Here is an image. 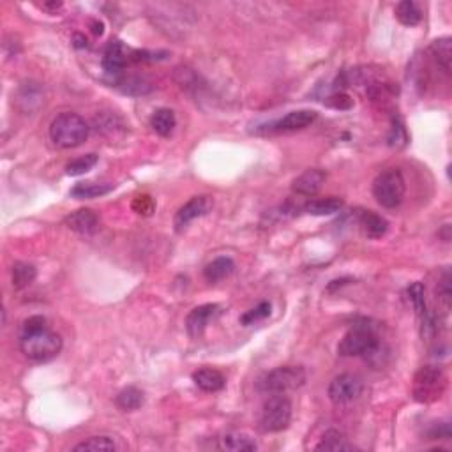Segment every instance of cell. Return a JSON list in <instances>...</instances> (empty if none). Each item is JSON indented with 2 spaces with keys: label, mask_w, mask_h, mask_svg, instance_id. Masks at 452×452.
I'll list each match as a JSON object with an SVG mask.
<instances>
[{
  "label": "cell",
  "mask_w": 452,
  "mask_h": 452,
  "mask_svg": "<svg viewBox=\"0 0 452 452\" xmlns=\"http://www.w3.org/2000/svg\"><path fill=\"white\" fill-rule=\"evenodd\" d=\"M150 126L159 136H170L177 126L175 113L170 108H159L150 117Z\"/></svg>",
  "instance_id": "ffe728a7"
},
{
  "label": "cell",
  "mask_w": 452,
  "mask_h": 452,
  "mask_svg": "<svg viewBox=\"0 0 452 452\" xmlns=\"http://www.w3.org/2000/svg\"><path fill=\"white\" fill-rule=\"evenodd\" d=\"M62 2H55V0H53V2H43L41 4V9L43 11H46V13H50V15H57V11H60V9H62Z\"/></svg>",
  "instance_id": "836d02e7"
},
{
  "label": "cell",
  "mask_w": 452,
  "mask_h": 452,
  "mask_svg": "<svg viewBox=\"0 0 452 452\" xmlns=\"http://www.w3.org/2000/svg\"><path fill=\"white\" fill-rule=\"evenodd\" d=\"M408 293V299H410L411 306H414V309L417 311V314L421 318L426 314V299H424V286L423 283H411L410 286H408L407 290Z\"/></svg>",
  "instance_id": "f1b7e54d"
},
{
  "label": "cell",
  "mask_w": 452,
  "mask_h": 452,
  "mask_svg": "<svg viewBox=\"0 0 452 452\" xmlns=\"http://www.w3.org/2000/svg\"><path fill=\"white\" fill-rule=\"evenodd\" d=\"M221 447L232 452L256 451V442L244 433H228L221 438Z\"/></svg>",
  "instance_id": "7402d4cb"
},
{
  "label": "cell",
  "mask_w": 452,
  "mask_h": 452,
  "mask_svg": "<svg viewBox=\"0 0 452 452\" xmlns=\"http://www.w3.org/2000/svg\"><path fill=\"white\" fill-rule=\"evenodd\" d=\"M343 200L336 198V196H329V198L311 200L309 203L304 205V212L311 214V216H333V214L340 212L343 209Z\"/></svg>",
  "instance_id": "d6986e66"
},
{
  "label": "cell",
  "mask_w": 452,
  "mask_h": 452,
  "mask_svg": "<svg viewBox=\"0 0 452 452\" xmlns=\"http://www.w3.org/2000/svg\"><path fill=\"white\" fill-rule=\"evenodd\" d=\"M329 105L334 106V108L348 110V108H351L353 101H351V99L348 98L347 94H336V96H333V98H330Z\"/></svg>",
  "instance_id": "d6a6232c"
},
{
  "label": "cell",
  "mask_w": 452,
  "mask_h": 452,
  "mask_svg": "<svg viewBox=\"0 0 452 452\" xmlns=\"http://www.w3.org/2000/svg\"><path fill=\"white\" fill-rule=\"evenodd\" d=\"M119 85H122V90L126 94L135 92L133 89H136V94H145L150 90V87L147 85L145 80H142V78H126V80H122V82H119Z\"/></svg>",
  "instance_id": "1f68e13d"
},
{
  "label": "cell",
  "mask_w": 452,
  "mask_h": 452,
  "mask_svg": "<svg viewBox=\"0 0 452 452\" xmlns=\"http://www.w3.org/2000/svg\"><path fill=\"white\" fill-rule=\"evenodd\" d=\"M92 32H94V34H96V36H101V34H103V23H98V22L94 23Z\"/></svg>",
  "instance_id": "e575fe53"
},
{
  "label": "cell",
  "mask_w": 452,
  "mask_h": 452,
  "mask_svg": "<svg viewBox=\"0 0 452 452\" xmlns=\"http://www.w3.org/2000/svg\"><path fill=\"white\" fill-rule=\"evenodd\" d=\"M98 161H99L98 154H85V156L76 157V159H73L71 163H68L66 172H68V175L71 177L83 175V173H87L89 170H92L94 166L98 165Z\"/></svg>",
  "instance_id": "4316f807"
},
{
  "label": "cell",
  "mask_w": 452,
  "mask_h": 452,
  "mask_svg": "<svg viewBox=\"0 0 452 452\" xmlns=\"http://www.w3.org/2000/svg\"><path fill=\"white\" fill-rule=\"evenodd\" d=\"M20 348L27 359L46 363L55 359L62 350V337L46 326V318L30 316L23 321Z\"/></svg>",
  "instance_id": "6da1fadb"
},
{
  "label": "cell",
  "mask_w": 452,
  "mask_h": 452,
  "mask_svg": "<svg viewBox=\"0 0 452 452\" xmlns=\"http://www.w3.org/2000/svg\"><path fill=\"white\" fill-rule=\"evenodd\" d=\"M89 136V124L76 113H60L50 124V138L62 149H75Z\"/></svg>",
  "instance_id": "7a4b0ae2"
},
{
  "label": "cell",
  "mask_w": 452,
  "mask_h": 452,
  "mask_svg": "<svg viewBox=\"0 0 452 452\" xmlns=\"http://www.w3.org/2000/svg\"><path fill=\"white\" fill-rule=\"evenodd\" d=\"M364 384L357 374L343 373L329 385V398L334 404H347L363 394Z\"/></svg>",
  "instance_id": "ba28073f"
},
{
  "label": "cell",
  "mask_w": 452,
  "mask_h": 452,
  "mask_svg": "<svg viewBox=\"0 0 452 452\" xmlns=\"http://www.w3.org/2000/svg\"><path fill=\"white\" fill-rule=\"evenodd\" d=\"M316 120V112L313 110H297V112L286 113L281 119L274 120V122L267 124L263 131L267 133H292L306 129L307 126Z\"/></svg>",
  "instance_id": "9c48e42d"
},
{
  "label": "cell",
  "mask_w": 452,
  "mask_h": 452,
  "mask_svg": "<svg viewBox=\"0 0 452 452\" xmlns=\"http://www.w3.org/2000/svg\"><path fill=\"white\" fill-rule=\"evenodd\" d=\"M270 309H272L270 302H260L256 307L246 311V313L240 316V323H242V326H253L254 321L265 320L270 314Z\"/></svg>",
  "instance_id": "4dcf8cb0"
},
{
  "label": "cell",
  "mask_w": 452,
  "mask_h": 452,
  "mask_svg": "<svg viewBox=\"0 0 452 452\" xmlns=\"http://www.w3.org/2000/svg\"><path fill=\"white\" fill-rule=\"evenodd\" d=\"M396 18L403 25L415 27L423 20V11H421V8L415 4L414 0H403V2H400L396 6Z\"/></svg>",
  "instance_id": "603a6c76"
},
{
  "label": "cell",
  "mask_w": 452,
  "mask_h": 452,
  "mask_svg": "<svg viewBox=\"0 0 452 452\" xmlns=\"http://www.w3.org/2000/svg\"><path fill=\"white\" fill-rule=\"evenodd\" d=\"M445 385H447V380H445L444 371L433 366L423 367V370H418L414 380L415 400L421 401V403H433L442 398Z\"/></svg>",
  "instance_id": "52a82bcc"
},
{
  "label": "cell",
  "mask_w": 452,
  "mask_h": 452,
  "mask_svg": "<svg viewBox=\"0 0 452 452\" xmlns=\"http://www.w3.org/2000/svg\"><path fill=\"white\" fill-rule=\"evenodd\" d=\"M351 449H353V445L348 444V440L344 438V435L340 433V431H336V430L327 431V433L321 437L320 444L316 445V451L337 452V451H351Z\"/></svg>",
  "instance_id": "cb8c5ba5"
},
{
  "label": "cell",
  "mask_w": 452,
  "mask_h": 452,
  "mask_svg": "<svg viewBox=\"0 0 452 452\" xmlns=\"http://www.w3.org/2000/svg\"><path fill=\"white\" fill-rule=\"evenodd\" d=\"M431 55L435 57L437 64L444 69L445 73H451V60H452V41L451 38H440L431 43L430 46Z\"/></svg>",
  "instance_id": "44dd1931"
},
{
  "label": "cell",
  "mask_w": 452,
  "mask_h": 452,
  "mask_svg": "<svg viewBox=\"0 0 452 452\" xmlns=\"http://www.w3.org/2000/svg\"><path fill=\"white\" fill-rule=\"evenodd\" d=\"M193 381L198 389H202L203 393H217L226 385V378L223 377V373H219L217 370L212 367H202V370L193 373Z\"/></svg>",
  "instance_id": "2e32d148"
},
{
  "label": "cell",
  "mask_w": 452,
  "mask_h": 452,
  "mask_svg": "<svg viewBox=\"0 0 452 452\" xmlns=\"http://www.w3.org/2000/svg\"><path fill=\"white\" fill-rule=\"evenodd\" d=\"M378 348V336L367 326H355L343 336L337 344L341 357H363L374 353Z\"/></svg>",
  "instance_id": "8992f818"
},
{
  "label": "cell",
  "mask_w": 452,
  "mask_h": 452,
  "mask_svg": "<svg viewBox=\"0 0 452 452\" xmlns=\"http://www.w3.org/2000/svg\"><path fill=\"white\" fill-rule=\"evenodd\" d=\"M235 270V263L230 256H219L216 260H212L210 263H207L203 269V276L209 283H219V281L226 279L228 276H232V272Z\"/></svg>",
  "instance_id": "e0dca14e"
},
{
  "label": "cell",
  "mask_w": 452,
  "mask_h": 452,
  "mask_svg": "<svg viewBox=\"0 0 452 452\" xmlns=\"http://www.w3.org/2000/svg\"><path fill=\"white\" fill-rule=\"evenodd\" d=\"M407 184L403 173L398 168H387L373 182V195L384 209H396L403 203Z\"/></svg>",
  "instance_id": "277c9868"
},
{
  "label": "cell",
  "mask_w": 452,
  "mask_h": 452,
  "mask_svg": "<svg viewBox=\"0 0 452 452\" xmlns=\"http://www.w3.org/2000/svg\"><path fill=\"white\" fill-rule=\"evenodd\" d=\"M326 172H321V170L313 168V170H306L304 173H300L296 180H293V193L300 196H314L318 191L321 189L323 182H326Z\"/></svg>",
  "instance_id": "5bb4252c"
},
{
  "label": "cell",
  "mask_w": 452,
  "mask_h": 452,
  "mask_svg": "<svg viewBox=\"0 0 452 452\" xmlns=\"http://www.w3.org/2000/svg\"><path fill=\"white\" fill-rule=\"evenodd\" d=\"M36 267L30 265V263L18 262L13 265V286L16 290H22V288L29 286L32 281L36 279Z\"/></svg>",
  "instance_id": "484cf974"
},
{
  "label": "cell",
  "mask_w": 452,
  "mask_h": 452,
  "mask_svg": "<svg viewBox=\"0 0 452 452\" xmlns=\"http://www.w3.org/2000/svg\"><path fill=\"white\" fill-rule=\"evenodd\" d=\"M113 189L115 184L112 182H80L71 189V196L76 200H92L108 195Z\"/></svg>",
  "instance_id": "ac0fdd59"
},
{
  "label": "cell",
  "mask_w": 452,
  "mask_h": 452,
  "mask_svg": "<svg viewBox=\"0 0 452 452\" xmlns=\"http://www.w3.org/2000/svg\"><path fill=\"white\" fill-rule=\"evenodd\" d=\"M221 313V307L217 304H203V306L195 307L186 318V329L191 337L202 336L203 330L210 323V320Z\"/></svg>",
  "instance_id": "8fae6325"
},
{
  "label": "cell",
  "mask_w": 452,
  "mask_h": 452,
  "mask_svg": "<svg viewBox=\"0 0 452 452\" xmlns=\"http://www.w3.org/2000/svg\"><path fill=\"white\" fill-rule=\"evenodd\" d=\"M306 384V371L300 366H281L258 378L256 389L262 394H286Z\"/></svg>",
  "instance_id": "3957f363"
},
{
  "label": "cell",
  "mask_w": 452,
  "mask_h": 452,
  "mask_svg": "<svg viewBox=\"0 0 452 452\" xmlns=\"http://www.w3.org/2000/svg\"><path fill=\"white\" fill-rule=\"evenodd\" d=\"M115 403L122 411L138 410L143 404V393L140 389H136V387H127L122 393H119Z\"/></svg>",
  "instance_id": "d4e9b609"
},
{
  "label": "cell",
  "mask_w": 452,
  "mask_h": 452,
  "mask_svg": "<svg viewBox=\"0 0 452 452\" xmlns=\"http://www.w3.org/2000/svg\"><path fill=\"white\" fill-rule=\"evenodd\" d=\"M359 226L363 228V232L366 233L370 239H380L387 233L389 230V223L385 217H381L380 214L373 212V210H360L359 216Z\"/></svg>",
  "instance_id": "9a60e30c"
},
{
  "label": "cell",
  "mask_w": 452,
  "mask_h": 452,
  "mask_svg": "<svg viewBox=\"0 0 452 452\" xmlns=\"http://www.w3.org/2000/svg\"><path fill=\"white\" fill-rule=\"evenodd\" d=\"M212 198L210 196H195L191 198L189 202L184 203L179 209V212L175 214V219H173V224H175L177 232H182L191 221L198 219V217L209 214V210L212 209Z\"/></svg>",
  "instance_id": "30bf717a"
},
{
  "label": "cell",
  "mask_w": 452,
  "mask_h": 452,
  "mask_svg": "<svg viewBox=\"0 0 452 452\" xmlns=\"http://www.w3.org/2000/svg\"><path fill=\"white\" fill-rule=\"evenodd\" d=\"M292 421V403L284 394H274L265 401L260 414V430L263 433H277L290 426Z\"/></svg>",
  "instance_id": "5b68a950"
},
{
  "label": "cell",
  "mask_w": 452,
  "mask_h": 452,
  "mask_svg": "<svg viewBox=\"0 0 452 452\" xmlns=\"http://www.w3.org/2000/svg\"><path fill=\"white\" fill-rule=\"evenodd\" d=\"M133 57V52L127 48L126 45H122L120 41L110 43L108 48L105 50V57H103V68L108 75L119 76L124 71V68L127 66V62Z\"/></svg>",
  "instance_id": "7c38bea8"
},
{
  "label": "cell",
  "mask_w": 452,
  "mask_h": 452,
  "mask_svg": "<svg viewBox=\"0 0 452 452\" xmlns=\"http://www.w3.org/2000/svg\"><path fill=\"white\" fill-rule=\"evenodd\" d=\"M115 444H113L112 438L108 437H92L89 438V440L82 442V444H78L75 447L76 452H82V451H106V452H112L115 451Z\"/></svg>",
  "instance_id": "83f0119b"
},
{
  "label": "cell",
  "mask_w": 452,
  "mask_h": 452,
  "mask_svg": "<svg viewBox=\"0 0 452 452\" xmlns=\"http://www.w3.org/2000/svg\"><path fill=\"white\" fill-rule=\"evenodd\" d=\"M36 101L39 105L41 103V89L38 87V83H25V85L22 87V89L18 90V103L22 105V103H25V112L27 110H32V106H30V103Z\"/></svg>",
  "instance_id": "f546056e"
},
{
  "label": "cell",
  "mask_w": 452,
  "mask_h": 452,
  "mask_svg": "<svg viewBox=\"0 0 452 452\" xmlns=\"http://www.w3.org/2000/svg\"><path fill=\"white\" fill-rule=\"evenodd\" d=\"M66 224H68L69 230L80 233V235H92L99 228V217L94 210L80 209L66 217Z\"/></svg>",
  "instance_id": "4fadbf2b"
}]
</instances>
